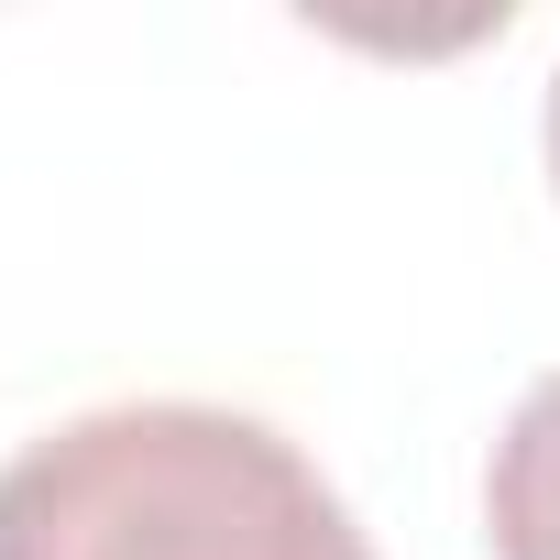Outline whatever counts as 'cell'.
<instances>
[{
    "mask_svg": "<svg viewBox=\"0 0 560 560\" xmlns=\"http://www.w3.org/2000/svg\"><path fill=\"white\" fill-rule=\"evenodd\" d=\"M483 538L494 560H560V374H538L483 462Z\"/></svg>",
    "mask_w": 560,
    "mask_h": 560,
    "instance_id": "2",
    "label": "cell"
},
{
    "mask_svg": "<svg viewBox=\"0 0 560 560\" xmlns=\"http://www.w3.org/2000/svg\"><path fill=\"white\" fill-rule=\"evenodd\" d=\"M0 560H374V538L287 429L132 396L0 462Z\"/></svg>",
    "mask_w": 560,
    "mask_h": 560,
    "instance_id": "1",
    "label": "cell"
},
{
    "mask_svg": "<svg viewBox=\"0 0 560 560\" xmlns=\"http://www.w3.org/2000/svg\"><path fill=\"white\" fill-rule=\"evenodd\" d=\"M549 187H560V67H549Z\"/></svg>",
    "mask_w": 560,
    "mask_h": 560,
    "instance_id": "3",
    "label": "cell"
}]
</instances>
